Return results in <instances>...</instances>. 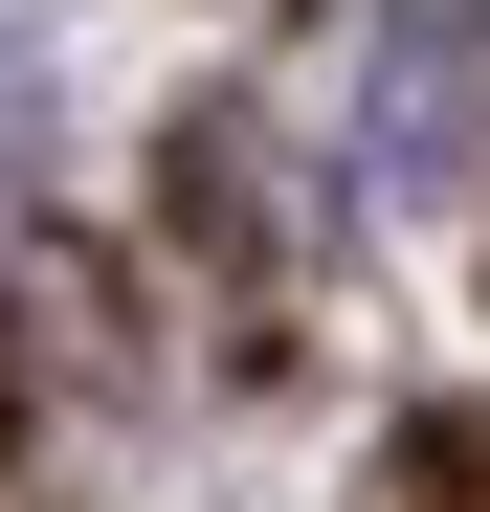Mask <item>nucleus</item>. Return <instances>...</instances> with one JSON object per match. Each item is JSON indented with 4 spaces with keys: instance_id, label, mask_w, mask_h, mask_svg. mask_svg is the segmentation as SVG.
Masks as SVG:
<instances>
[{
    "instance_id": "f257e3e1",
    "label": "nucleus",
    "mask_w": 490,
    "mask_h": 512,
    "mask_svg": "<svg viewBox=\"0 0 490 512\" xmlns=\"http://www.w3.org/2000/svg\"><path fill=\"white\" fill-rule=\"evenodd\" d=\"M357 179L379 201H468L490 179V0H379V45H357Z\"/></svg>"
},
{
    "instance_id": "f03ea898",
    "label": "nucleus",
    "mask_w": 490,
    "mask_h": 512,
    "mask_svg": "<svg viewBox=\"0 0 490 512\" xmlns=\"http://www.w3.org/2000/svg\"><path fill=\"white\" fill-rule=\"evenodd\" d=\"M0 134H45V67H23V45H0Z\"/></svg>"
}]
</instances>
